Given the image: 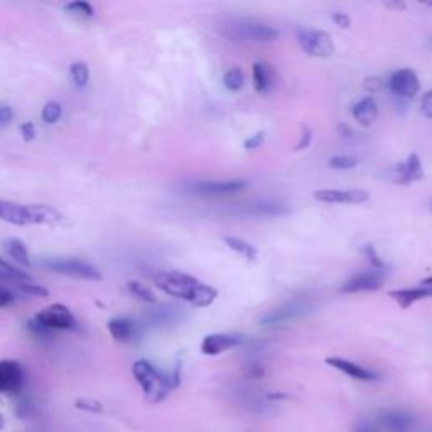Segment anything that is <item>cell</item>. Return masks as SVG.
Segmentation results:
<instances>
[{"instance_id": "obj_6", "label": "cell", "mask_w": 432, "mask_h": 432, "mask_svg": "<svg viewBox=\"0 0 432 432\" xmlns=\"http://www.w3.org/2000/svg\"><path fill=\"white\" fill-rule=\"evenodd\" d=\"M36 321L39 325L44 326L46 329L56 331V329H75L76 319L71 314L64 304H51L36 314Z\"/></svg>"}, {"instance_id": "obj_12", "label": "cell", "mask_w": 432, "mask_h": 432, "mask_svg": "<svg viewBox=\"0 0 432 432\" xmlns=\"http://www.w3.org/2000/svg\"><path fill=\"white\" fill-rule=\"evenodd\" d=\"M24 383V370L17 361L2 360L0 361V392L9 394L15 392Z\"/></svg>"}, {"instance_id": "obj_14", "label": "cell", "mask_w": 432, "mask_h": 432, "mask_svg": "<svg viewBox=\"0 0 432 432\" xmlns=\"http://www.w3.org/2000/svg\"><path fill=\"white\" fill-rule=\"evenodd\" d=\"M247 188V181H203L193 186V193L201 196H223Z\"/></svg>"}, {"instance_id": "obj_45", "label": "cell", "mask_w": 432, "mask_h": 432, "mask_svg": "<svg viewBox=\"0 0 432 432\" xmlns=\"http://www.w3.org/2000/svg\"><path fill=\"white\" fill-rule=\"evenodd\" d=\"M338 132H340L341 135H346V137H349V135L353 134L352 128H349L348 126H343V123H341V126H338Z\"/></svg>"}, {"instance_id": "obj_11", "label": "cell", "mask_w": 432, "mask_h": 432, "mask_svg": "<svg viewBox=\"0 0 432 432\" xmlns=\"http://www.w3.org/2000/svg\"><path fill=\"white\" fill-rule=\"evenodd\" d=\"M383 275L385 270H377V268H372L368 272H361V274L349 279L345 286H341V293L355 294L363 293V291H379L381 287V282H383Z\"/></svg>"}, {"instance_id": "obj_33", "label": "cell", "mask_w": 432, "mask_h": 432, "mask_svg": "<svg viewBox=\"0 0 432 432\" xmlns=\"http://www.w3.org/2000/svg\"><path fill=\"white\" fill-rule=\"evenodd\" d=\"M76 408H81L85 412H92V414H102L103 406L98 402L96 399H88V397H83V399H78L75 402Z\"/></svg>"}, {"instance_id": "obj_31", "label": "cell", "mask_w": 432, "mask_h": 432, "mask_svg": "<svg viewBox=\"0 0 432 432\" xmlns=\"http://www.w3.org/2000/svg\"><path fill=\"white\" fill-rule=\"evenodd\" d=\"M61 114H63V108H61L60 103L48 102L42 108V120L46 123H56L61 119Z\"/></svg>"}, {"instance_id": "obj_44", "label": "cell", "mask_w": 432, "mask_h": 432, "mask_svg": "<svg viewBox=\"0 0 432 432\" xmlns=\"http://www.w3.org/2000/svg\"><path fill=\"white\" fill-rule=\"evenodd\" d=\"M381 87V81L379 80V78H368L367 81H365V88L368 89V92H377V89H380Z\"/></svg>"}, {"instance_id": "obj_10", "label": "cell", "mask_w": 432, "mask_h": 432, "mask_svg": "<svg viewBox=\"0 0 432 432\" xmlns=\"http://www.w3.org/2000/svg\"><path fill=\"white\" fill-rule=\"evenodd\" d=\"M388 174H390L388 178L397 184H411V182L420 181L424 178L422 162H420L417 154H411L406 159V162L392 167Z\"/></svg>"}, {"instance_id": "obj_47", "label": "cell", "mask_w": 432, "mask_h": 432, "mask_svg": "<svg viewBox=\"0 0 432 432\" xmlns=\"http://www.w3.org/2000/svg\"><path fill=\"white\" fill-rule=\"evenodd\" d=\"M3 427H6V419H3V415L0 414V431H2Z\"/></svg>"}, {"instance_id": "obj_13", "label": "cell", "mask_w": 432, "mask_h": 432, "mask_svg": "<svg viewBox=\"0 0 432 432\" xmlns=\"http://www.w3.org/2000/svg\"><path fill=\"white\" fill-rule=\"evenodd\" d=\"M380 432H412L414 419L406 412H383L375 420Z\"/></svg>"}, {"instance_id": "obj_17", "label": "cell", "mask_w": 432, "mask_h": 432, "mask_svg": "<svg viewBox=\"0 0 432 432\" xmlns=\"http://www.w3.org/2000/svg\"><path fill=\"white\" fill-rule=\"evenodd\" d=\"M326 363H328L329 367L343 372L345 375L352 377V379H356L361 381H373L379 379V375H377L375 372L360 367V365L353 363V361H349V360H345V358H336V356L326 358Z\"/></svg>"}, {"instance_id": "obj_34", "label": "cell", "mask_w": 432, "mask_h": 432, "mask_svg": "<svg viewBox=\"0 0 432 432\" xmlns=\"http://www.w3.org/2000/svg\"><path fill=\"white\" fill-rule=\"evenodd\" d=\"M363 254H365V257H367L368 262L372 263V268H377V270H383V267H385L383 260H381L379 254H377L375 247H373L372 243H368L367 247L363 248Z\"/></svg>"}, {"instance_id": "obj_19", "label": "cell", "mask_w": 432, "mask_h": 432, "mask_svg": "<svg viewBox=\"0 0 432 432\" xmlns=\"http://www.w3.org/2000/svg\"><path fill=\"white\" fill-rule=\"evenodd\" d=\"M29 225H56L61 221V213L48 205H27Z\"/></svg>"}, {"instance_id": "obj_18", "label": "cell", "mask_w": 432, "mask_h": 432, "mask_svg": "<svg viewBox=\"0 0 432 432\" xmlns=\"http://www.w3.org/2000/svg\"><path fill=\"white\" fill-rule=\"evenodd\" d=\"M395 302H399V306L402 309H408L412 304H415L417 301H422L426 297H432V286H422L414 287V289H400V291H390L388 293Z\"/></svg>"}, {"instance_id": "obj_46", "label": "cell", "mask_w": 432, "mask_h": 432, "mask_svg": "<svg viewBox=\"0 0 432 432\" xmlns=\"http://www.w3.org/2000/svg\"><path fill=\"white\" fill-rule=\"evenodd\" d=\"M420 284H422V286H432V275H431V277L424 279L422 282H420Z\"/></svg>"}, {"instance_id": "obj_15", "label": "cell", "mask_w": 432, "mask_h": 432, "mask_svg": "<svg viewBox=\"0 0 432 432\" xmlns=\"http://www.w3.org/2000/svg\"><path fill=\"white\" fill-rule=\"evenodd\" d=\"M242 343V338L235 334H209L201 343V353L206 356H216Z\"/></svg>"}, {"instance_id": "obj_3", "label": "cell", "mask_w": 432, "mask_h": 432, "mask_svg": "<svg viewBox=\"0 0 432 432\" xmlns=\"http://www.w3.org/2000/svg\"><path fill=\"white\" fill-rule=\"evenodd\" d=\"M221 34L235 42H270L277 37L274 27L252 19H228L221 24Z\"/></svg>"}, {"instance_id": "obj_27", "label": "cell", "mask_w": 432, "mask_h": 432, "mask_svg": "<svg viewBox=\"0 0 432 432\" xmlns=\"http://www.w3.org/2000/svg\"><path fill=\"white\" fill-rule=\"evenodd\" d=\"M127 289H128V293L134 295L135 299H139V301H142V302H147V304H154V302L157 301L153 291H150L149 287L144 286V284L137 282V280H132V282H128Z\"/></svg>"}, {"instance_id": "obj_20", "label": "cell", "mask_w": 432, "mask_h": 432, "mask_svg": "<svg viewBox=\"0 0 432 432\" xmlns=\"http://www.w3.org/2000/svg\"><path fill=\"white\" fill-rule=\"evenodd\" d=\"M353 116H355V120L360 126L372 127L377 122V119H379V107H377L375 98L365 96L363 100H360L353 107Z\"/></svg>"}, {"instance_id": "obj_22", "label": "cell", "mask_w": 432, "mask_h": 432, "mask_svg": "<svg viewBox=\"0 0 432 432\" xmlns=\"http://www.w3.org/2000/svg\"><path fill=\"white\" fill-rule=\"evenodd\" d=\"M108 331L112 338L116 341H128L135 333V326L130 319L127 318H115L108 322Z\"/></svg>"}, {"instance_id": "obj_26", "label": "cell", "mask_w": 432, "mask_h": 432, "mask_svg": "<svg viewBox=\"0 0 432 432\" xmlns=\"http://www.w3.org/2000/svg\"><path fill=\"white\" fill-rule=\"evenodd\" d=\"M0 279L10 280V282H29V275L21 268L14 267L7 260L0 259Z\"/></svg>"}, {"instance_id": "obj_39", "label": "cell", "mask_w": 432, "mask_h": 432, "mask_svg": "<svg viewBox=\"0 0 432 432\" xmlns=\"http://www.w3.org/2000/svg\"><path fill=\"white\" fill-rule=\"evenodd\" d=\"M333 22L341 29H348L349 24H352V19H349L348 14H341V12H334L333 14Z\"/></svg>"}, {"instance_id": "obj_4", "label": "cell", "mask_w": 432, "mask_h": 432, "mask_svg": "<svg viewBox=\"0 0 432 432\" xmlns=\"http://www.w3.org/2000/svg\"><path fill=\"white\" fill-rule=\"evenodd\" d=\"M299 46L302 51L314 58H329L334 53L333 37L325 31L307 29V27H297L295 29Z\"/></svg>"}, {"instance_id": "obj_41", "label": "cell", "mask_w": 432, "mask_h": 432, "mask_svg": "<svg viewBox=\"0 0 432 432\" xmlns=\"http://www.w3.org/2000/svg\"><path fill=\"white\" fill-rule=\"evenodd\" d=\"M21 132H22V137H24V140H33L34 137H36V127H34V123H31V122L24 123V126L21 127Z\"/></svg>"}, {"instance_id": "obj_37", "label": "cell", "mask_w": 432, "mask_h": 432, "mask_svg": "<svg viewBox=\"0 0 432 432\" xmlns=\"http://www.w3.org/2000/svg\"><path fill=\"white\" fill-rule=\"evenodd\" d=\"M311 137H313V135H311L309 128H307L306 126H302V128H301V139H299L297 146H295V150L307 149V147H309V144H311Z\"/></svg>"}, {"instance_id": "obj_9", "label": "cell", "mask_w": 432, "mask_h": 432, "mask_svg": "<svg viewBox=\"0 0 432 432\" xmlns=\"http://www.w3.org/2000/svg\"><path fill=\"white\" fill-rule=\"evenodd\" d=\"M388 87L400 98H414L420 89V81L417 73L412 69H399L392 75Z\"/></svg>"}, {"instance_id": "obj_36", "label": "cell", "mask_w": 432, "mask_h": 432, "mask_svg": "<svg viewBox=\"0 0 432 432\" xmlns=\"http://www.w3.org/2000/svg\"><path fill=\"white\" fill-rule=\"evenodd\" d=\"M263 140H266V134H263V132H257V134L252 135L250 139L245 140V149L247 150L259 149V147L263 144Z\"/></svg>"}, {"instance_id": "obj_43", "label": "cell", "mask_w": 432, "mask_h": 432, "mask_svg": "<svg viewBox=\"0 0 432 432\" xmlns=\"http://www.w3.org/2000/svg\"><path fill=\"white\" fill-rule=\"evenodd\" d=\"M12 302H14L12 293H9L7 289H2V287H0V307H6L12 304Z\"/></svg>"}, {"instance_id": "obj_40", "label": "cell", "mask_w": 432, "mask_h": 432, "mask_svg": "<svg viewBox=\"0 0 432 432\" xmlns=\"http://www.w3.org/2000/svg\"><path fill=\"white\" fill-rule=\"evenodd\" d=\"M422 114L427 119H432V89L422 96Z\"/></svg>"}, {"instance_id": "obj_48", "label": "cell", "mask_w": 432, "mask_h": 432, "mask_svg": "<svg viewBox=\"0 0 432 432\" xmlns=\"http://www.w3.org/2000/svg\"><path fill=\"white\" fill-rule=\"evenodd\" d=\"M426 6H427V7H432V2H426Z\"/></svg>"}, {"instance_id": "obj_38", "label": "cell", "mask_w": 432, "mask_h": 432, "mask_svg": "<svg viewBox=\"0 0 432 432\" xmlns=\"http://www.w3.org/2000/svg\"><path fill=\"white\" fill-rule=\"evenodd\" d=\"M14 119V112L12 108L7 107V105H2L0 107V126H9Z\"/></svg>"}, {"instance_id": "obj_5", "label": "cell", "mask_w": 432, "mask_h": 432, "mask_svg": "<svg viewBox=\"0 0 432 432\" xmlns=\"http://www.w3.org/2000/svg\"><path fill=\"white\" fill-rule=\"evenodd\" d=\"M44 266L49 270L56 272V274L71 275V277L85 280H102V274H100L98 268L89 266V263L80 259H53L46 260Z\"/></svg>"}, {"instance_id": "obj_25", "label": "cell", "mask_w": 432, "mask_h": 432, "mask_svg": "<svg viewBox=\"0 0 432 432\" xmlns=\"http://www.w3.org/2000/svg\"><path fill=\"white\" fill-rule=\"evenodd\" d=\"M252 75H254V88L259 93H267L270 89L272 85V73L267 66L255 63L254 69H252Z\"/></svg>"}, {"instance_id": "obj_32", "label": "cell", "mask_w": 432, "mask_h": 432, "mask_svg": "<svg viewBox=\"0 0 432 432\" xmlns=\"http://www.w3.org/2000/svg\"><path fill=\"white\" fill-rule=\"evenodd\" d=\"M358 166V159L352 157V155H334V157L329 159V167L338 171H346V169H353V167Z\"/></svg>"}, {"instance_id": "obj_1", "label": "cell", "mask_w": 432, "mask_h": 432, "mask_svg": "<svg viewBox=\"0 0 432 432\" xmlns=\"http://www.w3.org/2000/svg\"><path fill=\"white\" fill-rule=\"evenodd\" d=\"M154 284L162 293L189 302L194 307L211 306L218 297V291L215 287L206 286L201 280L176 270L161 272V274L155 275Z\"/></svg>"}, {"instance_id": "obj_8", "label": "cell", "mask_w": 432, "mask_h": 432, "mask_svg": "<svg viewBox=\"0 0 432 432\" xmlns=\"http://www.w3.org/2000/svg\"><path fill=\"white\" fill-rule=\"evenodd\" d=\"M313 196L314 200L328 205H361L368 200L370 194L363 189H321Z\"/></svg>"}, {"instance_id": "obj_2", "label": "cell", "mask_w": 432, "mask_h": 432, "mask_svg": "<svg viewBox=\"0 0 432 432\" xmlns=\"http://www.w3.org/2000/svg\"><path fill=\"white\" fill-rule=\"evenodd\" d=\"M132 372H134L135 380H137L140 387H142L146 399L150 400V402H161V400H164L166 397L169 395V392L173 390L174 387H178L176 381L169 379V377L162 375V373L147 360L135 361L134 367H132Z\"/></svg>"}, {"instance_id": "obj_21", "label": "cell", "mask_w": 432, "mask_h": 432, "mask_svg": "<svg viewBox=\"0 0 432 432\" xmlns=\"http://www.w3.org/2000/svg\"><path fill=\"white\" fill-rule=\"evenodd\" d=\"M0 220L7 221L10 225H17V227L29 225V220H27V206L0 200Z\"/></svg>"}, {"instance_id": "obj_35", "label": "cell", "mask_w": 432, "mask_h": 432, "mask_svg": "<svg viewBox=\"0 0 432 432\" xmlns=\"http://www.w3.org/2000/svg\"><path fill=\"white\" fill-rule=\"evenodd\" d=\"M19 289L27 295H34V297H46L48 295V289L46 287L36 286V284H31V282H22L19 284Z\"/></svg>"}, {"instance_id": "obj_24", "label": "cell", "mask_w": 432, "mask_h": 432, "mask_svg": "<svg viewBox=\"0 0 432 432\" xmlns=\"http://www.w3.org/2000/svg\"><path fill=\"white\" fill-rule=\"evenodd\" d=\"M223 242L228 248H232L233 252H236V254L242 255L245 260H248V262H250V260H255L257 254H259L254 245L245 242V240L239 239V236H225Z\"/></svg>"}, {"instance_id": "obj_29", "label": "cell", "mask_w": 432, "mask_h": 432, "mask_svg": "<svg viewBox=\"0 0 432 432\" xmlns=\"http://www.w3.org/2000/svg\"><path fill=\"white\" fill-rule=\"evenodd\" d=\"M223 83H225V87L230 89V92H239V89L242 88L243 83H245L243 71L240 68L230 69V71L223 78Z\"/></svg>"}, {"instance_id": "obj_23", "label": "cell", "mask_w": 432, "mask_h": 432, "mask_svg": "<svg viewBox=\"0 0 432 432\" xmlns=\"http://www.w3.org/2000/svg\"><path fill=\"white\" fill-rule=\"evenodd\" d=\"M6 252L9 254V257H12L14 262H17L19 266L22 267H29L31 266V259H29V252H27L26 245L22 240L19 239H10L6 242Z\"/></svg>"}, {"instance_id": "obj_42", "label": "cell", "mask_w": 432, "mask_h": 432, "mask_svg": "<svg viewBox=\"0 0 432 432\" xmlns=\"http://www.w3.org/2000/svg\"><path fill=\"white\" fill-rule=\"evenodd\" d=\"M353 432H380L379 427H377L375 422H360L358 426L353 429Z\"/></svg>"}, {"instance_id": "obj_28", "label": "cell", "mask_w": 432, "mask_h": 432, "mask_svg": "<svg viewBox=\"0 0 432 432\" xmlns=\"http://www.w3.org/2000/svg\"><path fill=\"white\" fill-rule=\"evenodd\" d=\"M66 10L69 14L75 15L78 19H92L95 15V10L93 7L89 6L88 2H81V0H76V2H71L66 6Z\"/></svg>"}, {"instance_id": "obj_30", "label": "cell", "mask_w": 432, "mask_h": 432, "mask_svg": "<svg viewBox=\"0 0 432 432\" xmlns=\"http://www.w3.org/2000/svg\"><path fill=\"white\" fill-rule=\"evenodd\" d=\"M69 75H71L73 81H75L76 87H80V88L87 87L88 78H89V71H88V66L87 64H85V63L71 64V68H69Z\"/></svg>"}, {"instance_id": "obj_16", "label": "cell", "mask_w": 432, "mask_h": 432, "mask_svg": "<svg viewBox=\"0 0 432 432\" xmlns=\"http://www.w3.org/2000/svg\"><path fill=\"white\" fill-rule=\"evenodd\" d=\"M236 211L250 216H280L287 215L289 208L284 203H277V201H254V203L240 206Z\"/></svg>"}, {"instance_id": "obj_7", "label": "cell", "mask_w": 432, "mask_h": 432, "mask_svg": "<svg viewBox=\"0 0 432 432\" xmlns=\"http://www.w3.org/2000/svg\"><path fill=\"white\" fill-rule=\"evenodd\" d=\"M311 309V304L307 299H293V301L286 302L277 309L268 311L266 316H262L260 322L262 325H280V322L293 321V319L302 316Z\"/></svg>"}]
</instances>
